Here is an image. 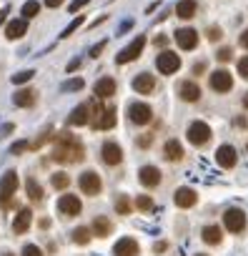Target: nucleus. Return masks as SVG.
I'll list each match as a JSON object with an SVG mask.
<instances>
[{
	"instance_id": "nucleus-1",
	"label": "nucleus",
	"mask_w": 248,
	"mask_h": 256,
	"mask_svg": "<svg viewBox=\"0 0 248 256\" xmlns=\"http://www.w3.org/2000/svg\"><path fill=\"white\" fill-rule=\"evenodd\" d=\"M85 156L83 144L73 136V134H58L55 136V148H53V161L58 164H80Z\"/></svg>"
},
{
	"instance_id": "nucleus-2",
	"label": "nucleus",
	"mask_w": 248,
	"mask_h": 256,
	"mask_svg": "<svg viewBox=\"0 0 248 256\" xmlns=\"http://www.w3.org/2000/svg\"><path fill=\"white\" fill-rule=\"evenodd\" d=\"M156 68H158V73H163V76H173V73L181 70V58H178L173 50H161L158 58H156Z\"/></svg>"
},
{
	"instance_id": "nucleus-3",
	"label": "nucleus",
	"mask_w": 248,
	"mask_h": 256,
	"mask_svg": "<svg viewBox=\"0 0 248 256\" xmlns=\"http://www.w3.org/2000/svg\"><path fill=\"white\" fill-rule=\"evenodd\" d=\"M143 48H146V36H138V38H136L128 48H123V50L118 53L115 63H118V66H126V63L138 60V58H141V53H143Z\"/></svg>"
},
{
	"instance_id": "nucleus-4",
	"label": "nucleus",
	"mask_w": 248,
	"mask_h": 256,
	"mask_svg": "<svg viewBox=\"0 0 248 256\" xmlns=\"http://www.w3.org/2000/svg\"><path fill=\"white\" fill-rule=\"evenodd\" d=\"M211 138H213V134H211L208 123L196 120V123H191V126H188V141H191L193 146H203V144H208Z\"/></svg>"
},
{
	"instance_id": "nucleus-5",
	"label": "nucleus",
	"mask_w": 248,
	"mask_h": 256,
	"mask_svg": "<svg viewBox=\"0 0 248 256\" xmlns=\"http://www.w3.org/2000/svg\"><path fill=\"white\" fill-rule=\"evenodd\" d=\"M15 191H18V174L15 171H8L3 178H0V204L10 206V196Z\"/></svg>"
},
{
	"instance_id": "nucleus-6",
	"label": "nucleus",
	"mask_w": 248,
	"mask_h": 256,
	"mask_svg": "<svg viewBox=\"0 0 248 256\" xmlns=\"http://www.w3.org/2000/svg\"><path fill=\"white\" fill-rule=\"evenodd\" d=\"M128 118L136 123V126H148L153 120V110L148 103H131L128 106Z\"/></svg>"
},
{
	"instance_id": "nucleus-7",
	"label": "nucleus",
	"mask_w": 248,
	"mask_h": 256,
	"mask_svg": "<svg viewBox=\"0 0 248 256\" xmlns=\"http://www.w3.org/2000/svg\"><path fill=\"white\" fill-rule=\"evenodd\" d=\"M78 186H80V191H83L85 196H98V194H100V188H103L100 176H98L95 171H85V174H80Z\"/></svg>"
},
{
	"instance_id": "nucleus-8",
	"label": "nucleus",
	"mask_w": 248,
	"mask_h": 256,
	"mask_svg": "<svg viewBox=\"0 0 248 256\" xmlns=\"http://www.w3.org/2000/svg\"><path fill=\"white\" fill-rule=\"evenodd\" d=\"M223 226L231 234H243V228H246V214L241 208H228L223 214Z\"/></svg>"
},
{
	"instance_id": "nucleus-9",
	"label": "nucleus",
	"mask_w": 248,
	"mask_h": 256,
	"mask_svg": "<svg viewBox=\"0 0 248 256\" xmlns=\"http://www.w3.org/2000/svg\"><path fill=\"white\" fill-rule=\"evenodd\" d=\"M208 86H211L216 93H228V90L233 88V78H231V73H228V70L218 68V70H213V73H211Z\"/></svg>"
},
{
	"instance_id": "nucleus-10",
	"label": "nucleus",
	"mask_w": 248,
	"mask_h": 256,
	"mask_svg": "<svg viewBox=\"0 0 248 256\" xmlns=\"http://www.w3.org/2000/svg\"><path fill=\"white\" fill-rule=\"evenodd\" d=\"M58 211L63 214V216H68V218H75V216H80V211H83V204H80V198L78 196H60V201H58Z\"/></svg>"
},
{
	"instance_id": "nucleus-11",
	"label": "nucleus",
	"mask_w": 248,
	"mask_h": 256,
	"mask_svg": "<svg viewBox=\"0 0 248 256\" xmlns=\"http://www.w3.org/2000/svg\"><path fill=\"white\" fill-rule=\"evenodd\" d=\"M216 164L221 166V168H233L236 164H238V154H236V148L233 146H228V144H223V146H218V151H216Z\"/></svg>"
},
{
	"instance_id": "nucleus-12",
	"label": "nucleus",
	"mask_w": 248,
	"mask_h": 256,
	"mask_svg": "<svg viewBox=\"0 0 248 256\" xmlns=\"http://www.w3.org/2000/svg\"><path fill=\"white\" fill-rule=\"evenodd\" d=\"M173 38H176V43H178L181 50H193L198 46V33L193 28H178Z\"/></svg>"
},
{
	"instance_id": "nucleus-13",
	"label": "nucleus",
	"mask_w": 248,
	"mask_h": 256,
	"mask_svg": "<svg viewBox=\"0 0 248 256\" xmlns=\"http://www.w3.org/2000/svg\"><path fill=\"white\" fill-rule=\"evenodd\" d=\"M100 156H103V164L105 166H118L123 161V148L113 141H105L103 148H100Z\"/></svg>"
},
{
	"instance_id": "nucleus-14",
	"label": "nucleus",
	"mask_w": 248,
	"mask_h": 256,
	"mask_svg": "<svg viewBox=\"0 0 248 256\" xmlns=\"http://www.w3.org/2000/svg\"><path fill=\"white\" fill-rule=\"evenodd\" d=\"M133 90L141 93V96H151V93L156 90V78H153L151 73L136 76V78H133Z\"/></svg>"
},
{
	"instance_id": "nucleus-15",
	"label": "nucleus",
	"mask_w": 248,
	"mask_h": 256,
	"mask_svg": "<svg viewBox=\"0 0 248 256\" xmlns=\"http://www.w3.org/2000/svg\"><path fill=\"white\" fill-rule=\"evenodd\" d=\"M173 201H176V206H178V208H193V206H196V201H198V196H196V191H193V188L183 186V188H178V191H176Z\"/></svg>"
},
{
	"instance_id": "nucleus-16",
	"label": "nucleus",
	"mask_w": 248,
	"mask_h": 256,
	"mask_svg": "<svg viewBox=\"0 0 248 256\" xmlns=\"http://www.w3.org/2000/svg\"><path fill=\"white\" fill-rule=\"evenodd\" d=\"M138 178H141V184H143L146 188H156V186L161 184V171H158L156 166H143V168L138 171Z\"/></svg>"
},
{
	"instance_id": "nucleus-17",
	"label": "nucleus",
	"mask_w": 248,
	"mask_h": 256,
	"mask_svg": "<svg viewBox=\"0 0 248 256\" xmlns=\"http://www.w3.org/2000/svg\"><path fill=\"white\" fill-rule=\"evenodd\" d=\"M138 241L136 238H120L115 246H113V254L115 256H138Z\"/></svg>"
},
{
	"instance_id": "nucleus-18",
	"label": "nucleus",
	"mask_w": 248,
	"mask_h": 256,
	"mask_svg": "<svg viewBox=\"0 0 248 256\" xmlns=\"http://www.w3.org/2000/svg\"><path fill=\"white\" fill-rule=\"evenodd\" d=\"M178 96H181L186 103H196V100L201 98V88H198L193 80H183V83L178 86Z\"/></svg>"
},
{
	"instance_id": "nucleus-19",
	"label": "nucleus",
	"mask_w": 248,
	"mask_h": 256,
	"mask_svg": "<svg viewBox=\"0 0 248 256\" xmlns=\"http://www.w3.org/2000/svg\"><path fill=\"white\" fill-rule=\"evenodd\" d=\"M30 224H33V211L30 208H20L18 216H15V221H13V231L15 234H25L30 228Z\"/></svg>"
},
{
	"instance_id": "nucleus-20",
	"label": "nucleus",
	"mask_w": 248,
	"mask_h": 256,
	"mask_svg": "<svg viewBox=\"0 0 248 256\" xmlns=\"http://www.w3.org/2000/svg\"><path fill=\"white\" fill-rule=\"evenodd\" d=\"M93 128H98V131H110V128H115V108H103V113L93 123Z\"/></svg>"
},
{
	"instance_id": "nucleus-21",
	"label": "nucleus",
	"mask_w": 248,
	"mask_h": 256,
	"mask_svg": "<svg viewBox=\"0 0 248 256\" xmlns=\"http://www.w3.org/2000/svg\"><path fill=\"white\" fill-rule=\"evenodd\" d=\"M25 33H28V18H23V20H13V23H8V28H5L8 40H18V38H23Z\"/></svg>"
},
{
	"instance_id": "nucleus-22",
	"label": "nucleus",
	"mask_w": 248,
	"mask_h": 256,
	"mask_svg": "<svg viewBox=\"0 0 248 256\" xmlns=\"http://www.w3.org/2000/svg\"><path fill=\"white\" fill-rule=\"evenodd\" d=\"M163 158L166 161H173V164H178L181 158H183V146L178 144V141H166V146H163Z\"/></svg>"
},
{
	"instance_id": "nucleus-23",
	"label": "nucleus",
	"mask_w": 248,
	"mask_h": 256,
	"mask_svg": "<svg viewBox=\"0 0 248 256\" xmlns=\"http://www.w3.org/2000/svg\"><path fill=\"white\" fill-rule=\"evenodd\" d=\"M196 10H198L196 0H181V3L176 6V16H178L181 20H191V18H196Z\"/></svg>"
},
{
	"instance_id": "nucleus-24",
	"label": "nucleus",
	"mask_w": 248,
	"mask_h": 256,
	"mask_svg": "<svg viewBox=\"0 0 248 256\" xmlns=\"http://www.w3.org/2000/svg\"><path fill=\"white\" fill-rule=\"evenodd\" d=\"M110 96H115V80L113 78H100L98 83H95V98H110Z\"/></svg>"
},
{
	"instance_id": "nucleus-25",
	"label": "nucleus",
	"mask_w": 248,
	"mask_h": 256,
	"mask_svg": "<svg viewBox=\"0 0 248 256\" xmlns=\"http://www.w3.org/2000/svg\"><path fill=\"white\" fill-rule=\"evenodd\" d=\"M13 103H15L18 108H30V106H35V90H30V88L18 90V93L13 96Z\"/></svg>"
},
{
	"instance_id": "nucleus-26",
	"label": "nucleus",
	"mask_w": 248,
	"mask_h": 256,
	"mask_svg": "<svg viewBox=\"0 0 248 256\" xmlns=\"http://www.w3.org/2000/svg\"><path fill=\"white\" fill-rule=\"evenodd\" d=\"M108 234H113V224H110L105 216H95V221H93V236L105 238Z\"/></svg>"
},
{
	"instance_id": "nucleus-27",
	"label": "nucleus",
	"mask_w": 248,
	"mask_h": 256,
	"mask_svg": "<svg viewBox=\"0 0 248 256\" xmlns=\"http://www.w3.org/2000/svg\"><path fill=\"white\" fill-rule=\"evenodd\" d=\"M221 238H223V234H221V228H218V226H206V228H203V241H206V244L218 246V244H221Z\"/></svg>"
},
{
	"instance_id": "nucleus-28",
	"label": "nucleus",
	"mask_w": 248,
	"mask_h": 256,
	"mask_svg": "<svg viewBox=\"0 0 248 256\" xmlns=\"http://www.w3.org/2000/svg\"><path fill=\"white\" fill-rule=\"evenodd\" d=\"M90 238H93V228H88V226H78V228L73 231V241H75L78 246H85Z\"/></svg>"
},
{
	"instance_id": "nucleus-29",
	"label": "nucleus",
	"mask_w": 248,
	"mask_h": 256,
	"mask_svg": "<svg viewBox=\"0 0 248 256\" xmlns=\"http://www.w3.org/2000/svg\"><path fill=\"white\" fill-rule=\"evenodd\" d=\"M25 191H28L30 201H43V186H40L35 178H28V184H25Z\"/></svg>"
},
{
	"instance_id": "nucleus-30",
	"label": "nucleus",
	"mask_w": 248,
	"mask_h": 256,
	"mask_svg": "<svg viewBox=\"0 0 248 256\" xmlns=\"http://www.w3.org/2000/svg\"><path fill=\"white\" fill-rule=\"evenodd\" d=\"M115 211H118L120 216H128V214L133 211L131 198H128V196H118V201H115Z\"/></svg>"
},
{
	"instance_id": "nucleus-31",
	"label": "nucleus",
	"mask_w": 248,
	"mask_h": 256,
	"mask_svg": "<svg viewBox=\"0 0 248 256\" xmlns=\"http://www.w3.org/2000/svg\"><path fill=\"white\" fill-rule=\"evenodd\" d=\"M50 184H53V188H58V191H65V188L70 186V176H68V174H53Z\"/></svg>"
},
{
	"instance_id": "nucleus-32",
	"label": "nucleus",
	"mask_w": 248,
	"mask_h": 256,
	"mask_svg": "<svg viewBox=\"0 0 248 256\" xmlns=\"http://www.w3.org/2000/svg\"><path fill=\"white\" fill-rule=\"evenodd\" d=\"M40 13V3H35V0H28V3L23 6V16L25 18H35Z\"/></svg>"
},
{
	"instance_id": "nucleus-33",
	"label": "nucleus",
	"mask_w": 248,
	"mask_h": 256,
	"mask_svg": "<svg viewBox=\"0 0 248 256\" xmlns=\"http://www.w3.org/2000/svg\"><path fill=\"white\" fill-rule=\"evenodd\" d=\"M33 76H35V70H20V73L13 76V83H15V86H23V83H28Z\"/></svg>"
},
{
	"instance_id": "nucleus-34",
	"label": "nucleus",
	"mask_w": 248,
	"mask_h": 256,
	"mask_svg": "<svg viewBox=\"0 0 248 256\" xmlns=\"http://www.w3.org/2000/svg\"><path fill=\"white\" fill-rule=\"evenodd\" d=\"M80 26H83V16H78V18H75V20H73V23H70V26L63 30V36H60V38H68V36H73V33H75Z\"/></svg>"
},
{
	"instance_id": "nucleus-35",
	"label": "nucleus",
	"mask_w": 248,
	"mask_h": 256,
	"mask_svg": "<svg viewBox=\"0 0 248 256\" xmlns=\"http://www.w3.org/2000/svg\"><path fill=\"white\" fill-rule=\"evenodd\" d=\"M83 86H85L83 78H73V80H68V83L63 86V90H83Z\"/></svg>"
},
{
	"instance_id": "nucleus-36",
	"label": "nucleus",
	"mask_w": 248,
	"mask_h": 256,
	"mask_svg": "<svg viewBox=\"0 0 248 256\" xmlns=\"http://www.w3.org/2000/svg\"><path fill=\"white\" fill-rule=\"evenodd\" d=\"M231 58H233V50H231V48H221V50L216 53V60H218V63H228Z\"/></svg>"
},
{
	"instance_id": "nucleus-37",
	"label": "nucleus",
	"mask_w": 248,
	"mask_h": 256,
	"mask_svg": "<svg viewBox=\"0 0 248 256\" xmlns=\"http://www.w3.org/2000/svg\"><path fill=\"white\" fill-rule=\"evenodd\" d=\"M136 206H138L141 211H151V208H153V201H151V196H138Z\"/></svg>"
},
{
	"instance_id": "nucleus-38",
	"label": "nucleus",
	"mask_w": 248,
	"mask_h": 256,
	"mask_svg": "<svg viewBox=\"0 0 248 256\" xmlns=\"http://www.w3.org/2000/svg\"><path fill=\"white\" fill-rule=\"evenodd\" d=\"M238 76H241L243 80H248V56H243V58L238 60Z\"/></svg>"
},
{
	"instance_id": "nucleus-39",
	"label": "nucleus",
	"mask_w": 248,
	"mask_h": 256,
	"mask_svg": "<svg viewBox=\"0 0 248 256\" xmlns=\"http://www.w3.org/2000/svg\"><path fill=\"white\" fill-rule=\"evenodd\" d=\"M206 38H208L211 43H216V40H221V28H218V26H211V28L206 30Z\"/></svg>"
},
{
	"instance_id": "nucleus-40",
	"label": "nucleus",
	"mask_w": 248,
	"mask_h": 256,
	"mask_svg": "<svg viewBox=\"0 0 248 256\" xmlns=\"http://www.w3.org/2000/svg\"><path fill=\"white\" fill-rule=\"evenodd\" d=\"M23 256H43V251L35 244H28V246H23Z\"/></svg>"
},
{
	"instance_id": "nucleus-41",
	"label": "nucleus",
	"mask_w": 248,
	"mask_h": 256,
	"mask_svg": "<svg viewBox=\"0 0 248 256\" xmlns=\"http://www.w3.org/2000/svg\"><path fill=\"white\" fill-rule=\"evenodd\" d=\"M105 46H108V40H103V43H98V46H93L90 48V58H98L103 50H105Z\"/></svg>"
},
{
	"instance_id": "nucleus-42",
	"label": "nucleus",
	"mask_w": 248,
	"mask_h": 256,
	"mask_svg": "<svg viewBox=\"0 0 248 256\" xmlns=\"http://www.w3.org/2000/svg\"><path fill=\"white\" fill-rule=\"evenodd\" d=\"M85 6H88V0H73L68 10H70V13H78V10H80V8H85Z\"/></svg>"
},
{
	"instance_id": "nucleus-43",
	"label": "nucleus",
	"mask_w": 248,
	"mask_h": 256,
	"mask_svg": "<svg viewBox=\"0 0 248 256\" xmlns=\"http://www.w3.org/2000/svg\"><path fill=\"white\" fill-rule=\"evenodd\" d=\"M28 148H30V144H25V141H20V144H15V146H13L10 151H13V154H23V151H28Z\"/></svg>"
},
{
	"instance_id": "nucleus-44",
	"label": "nucleus",
	"mask_w": 248,
	"mask_h": 256,
	"mask_svg": "<svg viewBox=\"0 0 248 256\" xmlns=\"http://www.w3.org/2000/svg\"><path fill=\"white\" fill-rule=\"evenodd\" d=\"M151 144H153V136H141V138H138V146H141V148H148Z\"/></svg>"
},
{
	"instance_id": "nucleus-45",
	"label": "nucleus",
	"mask_w": 248,
	"mask_h": 256,
	"mask_svg": "<svg viewBox=\"0 0 248 256\" xmlns=\"http://www.w3.org/2000/svg\"><path fill=\"white\" fill-rule=\"evenodd\" d=\"M166 248H168V244H166V241H158V244L153 246V251H156V254H163Z\"/></svg>"
},
{
	"instance_id": "nucleus-46",
	"label": "nucleus",
	"mask_w": 248,
	"mask_h": 256,
	"mask_svg": "<svg viewBox=\"0 0 248 256\" xmlns=\"http://www.w3.org/2000/svg\"><path fill=\"white\" fill-rule=\"evenodd\" d=\"M45 6H48V8H60L63 0H45Z\"/></svg>"
},
{
	"instance_id": "nucleus-47",
	"label": "nucleus",
	"mask_w": 248,
	"mask_h": 256,
	"mask_svg": "<svg viewBox=\"0 0 248 256\" xmlns=\"http://www.w3.org/2000/svg\"><path fill=\"white\" fill-rule=\"evenodd\" d=\"M241 46L248 50V30H243V33H241Z\"/></svg>"
},
{
	"instance_id": "nucleus-48",
	"label": "nucleus",
	"mask_w": 248,
	"mask_h": 256,
	"mask_svg": "<svg viewBox=\"0 0 248 256\" xmlns=\"http://www.w3.org/2000/svg\"><path fill=\"white\" fill-rule=\"evenodd\" d=\"M10 131H13V126H10V123H8V126H3V128H0V138H3L5 134H10Z\"/></svg>"
},
{
	"instance_id": "nucleus-49",
	"label": "nucleus",
	"mask_w": 248,
	"mask_h": 256,
	"mask_svg": "<svg viewBox=\"0 0 248 256\" xmlns=\"http://www.w3.org/2000/svg\"><path fill=\"white\" fill-rule=\"evenodd\" d=\"M78 66H80V60H73V63H70V66H68V73H73V70H75V68H78Z\"/></svg>"
},
{
	"instance_id": "nucleus-50",
	"label": "nucleus",
	"mask_w": 248,
	"mask_h": 256,
	"mask_svg": "<svg viewBox=\"0 0 248 256\" xmlns=\"http://www.w3.org/2000/svg\"><path fill=\"white\" fill-rule=\"evenodd\" d=\"M5 16H8V8H5V10H0V26L5 23Z\"/></svg>"
},
{
	"instance_id": "nucleus-51",
	"label": "nucleus",
	"mask_w": 248,
	"mask_h": 256,
	"mask_svg": "<svg viewBox=\"0 0 248 256\" xmlns=\"http://www.w3.org/2000/svg\"><path fill=\"white\" fill-rule=\"evenodd\" d=\"M203 70H206V68H203V66H201V63H198V66H196V68H193V73H196V76H201V73H203Z\"/></svg>"
},
{
	"instance_id": "nucleus-52",
	"label": "nucleus",
	"mask_w": 248,
	"mask_h": 256,
	"mask_svg": "<svg viewBox=\"0 0 248 256\" xmlns=\"http://www.w3.org/2000/svg\"><path fill=\"white\" fill-rule=\"evenodd\" d=\"M243 108H246V110H248V93H246V96H243Z\"/></svg>"
},
{
	"instance_id": "nucleus-53",
	"label": "nucleus",
	"mask_w": 248,
	"mask_h": 256,
	"mask_svg": "<svg viewBox=\"0 0 248 256\" xmlns=\"http://www.w3.org/2000/svg\"><path fill=\"white\" fill-rule=\"evenodd\" d=\"M0 256H15L13 251H3V254H0Z\"/></svg>"
},
{
	"instance_id": "nucleus-54",
	"label": "nucleus",
	"mask_w": 248,
	"mask_h": 256,
	"mask_svg": "<svg viewBox=\"0 0 248 256\" xmlns=\"http://www.w3.org/2000/svg\"><path fill=\"white\" fill-rule=\"evenodd\" d=\"M196 256H206V254H196Z\"/></svg>"
}]
</instances>
